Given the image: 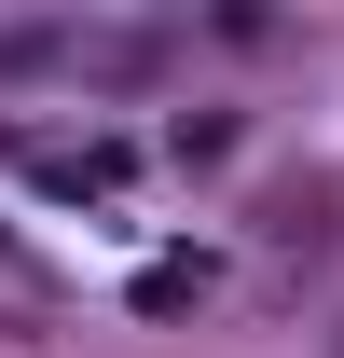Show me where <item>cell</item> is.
I'll use <instances>...</instances> for the list:
<instances>
[{
	"mask_svg": "<svg viewBox=\"0 0 344 358\" xmlns=\"http://www.w3.org/2000/svg\"><path fill=\"white\" fill-rule=\"evenodd\" d=\"M0 262H14V275H28V248H14V234H0Z\"/></svg>",
	"mask_w": 344,
	"mask_h": 358,
	"instance_id": "1",
	"label": "cell"
}]
</instances>
